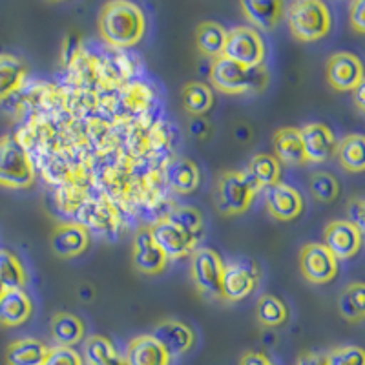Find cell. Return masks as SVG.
<instances>
[{
    "instance_id": "cell-39",
    "label": "cell",
    "mask_w": 365,
    "mask_h": 365,
    "mask_svg": "<svg viewBox=\"0 0 365 365\" xmlns=\"http://www.w3.org/2000/svg\"><path fill=\"white\" fill-rule=\"evenodd\" d=\"M349 221L358 227L361 236L365 234V200H353L349 203Z\"/></svg>"
},
{
    "instance_id": "cell-43",
    "label": "cell",
    "mask_w": 365,
    "mask_h": 365,
    "mask_svg": "<svg viewBox=\"0 0 365 365\" xmlns=\"http://www.w3.org/2000/svg\"><path fill=\"white\" fill-rule=\"evenodd\" d=\"M96 365H126V361H125V358L117 353L115 356L108 358V360H104V361H101V364H96Z\"/></svg>"
},
{
    "instance_id": "cell-32",
    "label": "cell",
    "mask_w": 365,
    "mask_h": 365,
    "mask_svg": "<svg viewBox=\"0 0 365 365\" xmlns=\"http://www.w3.org/2000/svg\"><path fill=\"white\" fill-rule=\"evenodd\" d=\"M257 322L263 327H279L287 319V305L274 294H263L257 299Z\"/></svg>"
},
{
    "instance_id": "cell-20",
    "label": "cell",
    "mask_w": 365,
    "mask_h": 365,
    "mask_svg": "<svg viewBox=\"0 0 365 365\" xmlns=\"http://www.w3.org/2000/svg\"><path fill=\"white\" fill-rule=\"evenodd\" d=\"M272 146L278 161L287 163V165H303L307 163L305 148H303L302 133L299 128H279L272 137Z\"/></svg>"
},
{
    "instance_id": "cell-11",
    "label": "cell",
    "mask_w": 365,
    "mask_h": 365,
    "mask_svg": "<svg viewBox=\"0 0 365 365\" xmlns=\"http://www.w3.org/2000/svg\"><path fill=\"white\" fill-rule=\"evenodd\" d=\"M364 236L349 220H334L325 227L324 245L336 259H351L360 250Z\"/></svg>"
},
{
    "instance_id": "cell-38",
    "label": "cell",
    "mask_w": 365,
    "mask_h": 365,
    "mask_svg": "<svg viewBox=\"0 0 365 365\" xmlns=\"http://www.w3.org/2000/svg\"><path fill=\"white\" fill-rule=\"evenodd\" d=\"M349 21L358 34H365V0H356L349 6Z\"/></svg>"
},
{
    "instance_id": "cell-28",
    "label": "cell",
    "mask_w": 365,
    "mask_h": 365,
    "mask_svg": "<svg viewBox=\"0 0 365 365\" xmlns=\"http://www.w3.org/2000/svg\"><path fill=\"white\" fill-rule=\"evenodd\" d=\"M338 311L347 322H360L365 318V283H349L338 298Z\"/></svg>"
},
{
    "instance_id": "cell-4",
    "label": "cell",
    "mask_w": 365,
    "mask_h": 365,
    "mask_svg": "<svg viewBox=\"0 0 365 365\" xmlns=\"http://www.w3.org/2000/svg\"><path fill=\"white\" fill-rule=\"evenodd\" d=\"M257 182L250 178L249 172L227 170L220 175L216 187L217 207L225 216H237L249 210L256 197Z\"/></svg>"
},
{
    "instance_id": "cell-23",
    "label": "cell",
    "mask_w": 365,
    "mask_h": 365,
    "mask_svg": "<svg viewBox=\"0 0 365 365\" xmlns=\"http://www.w3.org/2000/svg\"><path fill=\"white\" fill-rule=\"evenodd\" d=\"M227 29L217 22H201L195 31V44L201 55L208 58H220L223 57L225 41H227Z\"/></svg>"
},
{
    "instance_id": "cell-14",
    "label": "cell",
    "mask_w": 365,
    "mask_h": 365,
    "mask_svg": "<svg viewBox=\"0 0 365 365\" xmlns=\"http://www.w3.org/2000/svg\"><path fill=\"white\" fill-rule=\"evenodd\" d=\"M307 161L324 163L336 154V137L324 123H309L299 130Z\"/></svg>"
},
{
    "instance_id": "cell-9",
    "label": "cell",
    "mask_w": 365,
    "mask_h": 365,
    "mask_svg": "<svg viewBox=\"0 0 365 365\" xmlns=\"http://www.w3.org/2000/svg\"><path fill=\"white\" fill-rule=\"evenodd\" d=\"M303 278L314 285H325L338 274V259L324 243H307L299 252Z\"/></svg>"
},
{
    "instance_id": "cell-10",
    "label": "cell",
    "mask_w": 365,
    "mask_h": 365,
    "mask_svg": "<svg viewBox=\"0 0 365 365\" xmlns=\"http://www.w3.org/2000/svg\"><path fill=\"white\" fill-rule=\"evenodd\" d=\"M365 79L364 63L354 53L338 51L327 61V81L334 90L351 91Z\"/></svg>"
},
{
    "instance_id": "cell-13",
    "label": "cell",
    "mask_w": 365,
    "mask_h": 365,
    "mask_svg": "<svg viewBox=\"0 0 365 365\" xmlns=\"http://www.w3.org/2000/svg\"><path fill=\"white\" fill-rule=\"evenodd\" d=\"M265 203L270 216L279 221L296 220L303 212L302 194L287 182H276L267 188Z\"/></svg>"
},
{
    "instance_id": "cell-18",
    "label": "cell",
    "mask_w": 365,
    "mask_h": 365,
    "mask_svg": "<svg viewBox=\"0 0 365 365\" xmlns=\"http://www.w3.org/2000/svg\"><path fill=\"white\" fill-rule=\"evenodd\" d=\"M126 365H170V356L152 334L135 336L126 347Z\"/></svg>"
},
{
    "instance_id": "cell-15",
    "label": "cell",
    "mask_w": 365,
    "mask_h": 365,
    "mask_svg": "<svg viewBox=\"0 0 365 365\" xmlns=\"http://www.w3.org/2000/svg\"><path fill=\"white\" fill-rule=\"evenodd\" d=\"M132 262L139 272L148 274V276H154L165 270L166 259L165 254L161 252L158 245H155L154 237L150 234L148 228H141L139 232L135 234V240H133V250H132Z\"/></svg>"
},
{
    "instance_id": "cell-29",
    "label": "cell",
    "mask_w": 365,
    "mask_h": 365,
    "mask_svg": "<svg viewBox=\"0 0 365 365\" xmlns=\"http://www.w3.org/2000/svg\"><path fill=\"white\" fill-rule=\"evenodd\" d=\"M247 172L250 178L257 182L259 188H269L276 182H279V175H282V165L274 155L269 154H257L250 159Z\"/></svg>"
},
{
    "instance_id": "cell-40",
    "label": "cell",
    "mask_w": 365,
    "mask_h": 365,
    "mask_svg": "<svg viewBox=\"0 0 365 365\" xmlns=\"http://www.w3.org/2000/svg\"><path fill=\"white\" fill-rule=\"evenodd\" d=\"M188 130H190V133L195 139H205L210 133V126H208V123L203 117H194L190 120V125H188Z\"/></svg>"
},
{
    "instance_id": "cell-34",
    "label": "cell",
    "mask_w": 365,
    "mask_h": 365,
    "mask_svg": "<svg viewBox=\"0 0 365 365\" xmlns=\"http://www.w3.org/2000/svg\"><path fill=\"white\" fill-rule=\"evenodd\" d=\"M311 192L322 203H331L340 194V182L329 172H316L311 178Z\"/></svg>"
},
{
    "instance_id": "cell-17",
    "label": "cell",
    "mask_w": 365,
    "mask_h": 365,
    "mask_svg": "<svg viewBox=\"0 0 365 365\" xmlns=\"http://www.w3.org/2000/svg\"><path fill=\"white\" fill-rule=\"evenodd\" d=\"M90 245V232L81 223L57 225L51 234V249L61 257H75Z\"/></svg>"
},
{
    "instance_id": "cell-35",
    "label": "cell",
    "mask_w": 365,
    "mask_h": 365,
    "mask_svg": "<svg viewBox=\"0 0 365 365\" xmlns=\"http://www.w3.org/2000/svg\"><path fill=\"white\" fill-rule=\"evenodd\" d=\"M168 217H170L174 223H178L182 230H187L195 241L203 236V216H201L195 208L178 207L174 208V212H172Z\"/></svg>"
},
{
    "instance_id": "cell-7",
    "label": "cell",
    "mask_w": 365,
    "mask_h": 365,
    "mask_svg": "<svg viewBox=\"0 0 365 365\" xmlns=\"http://www.w3.org/2000/svg\"><path fill=\"white\" fill-rule=\"evenodd\" d=\"M223 57L247 68L262 66L265 61V44L262 35L250 26H237L230 29L225 41Z\"/></svg>"
},
{
    "instance_id": "cell-30",
    "label": "cell",
    "mask_w": 365,
    "mask_h": 365,
    "mask_svg": "<svg viewBox=\"0 0 365 365\" xmlns=\"http://www.w3.org/2000/svg\"><path fill=\"white\" fill-rule=\"evenodd\" d=\"M212 104H214V96L207 84L194 81L182 88V106L192 115H205L212 108Z\"/></svg>"
},
{
    "instance_id": "cell-27",
    "label": "cell",
    "mask_w": 365,
    "mask_h": 365,
    "mask_svg": "<svg viewBox=\"0 0 365 365\" xmlns=\"http://www.w3.org/2000/svg\"><path fill=\"white\" fill-rule=\"evenodd\" d=\"M26 77V66L15 55H0V103L21 88Z\"/></svg>"
},
{
    "instance_id": "cell-41",
    "label": "cell",
    "mask_w": 365,
    "mask_h": 365,
    "mask_svg": "<svg viewBox=\"0 0 365 365\" xmlns=\"http://www.w3.org/2000/svg\"><path fill=\"white\" fill-rule=\"evenodd\" d=\"M240 365H274L272 360L269 356H265L263 353H257V351H249V353L243 354Z\"/></svg>"
},
{
    "instance_id": "cell-33",
    "label": "cell",
    "mask_w": 365,
    "mask_h": 365,
    "mask_svg": "<svg viewBox=\"0 0 365 365\" xmlns=\"http://www.w3.org/2000/svg\"><path fill=\"white\" fill-rule=\"evenodd\" d=\"M115 347H113V344L106 336L93 334V336H90L84 341V365L101 364V361L108 360V358L115 356Z\"/></svg>"
},
{
    "instance_id": "cell-37",
    "label": "cell",
    "mask_w": 365,
    "mask_h": 365,
    "mask_svg": "<svg viewBox=\"0 0 365 365\" xmlns=\"http://www.w3.org/2000/svg\"><path fill=\"white\" fill-rule=\"evenodd\" d=\"M83 358L77 351H73L71 347H51L48 358H46L44 365H83Z\"/></svg>"
},
{
    "instance_id": "cell-2",
    "label": "cell",
    "mask_w": 365,
    "mask_h": 365,
    "mask_svg": "<svg viewBox=\"0 0 365 365\" xmlns=\"http://www.w3.org/2000/svg\"><path fill=\"white\" fill-rule=\"evenodd\" d=\"M267 81H269V75L263 64L256 68H247L227 57H220L214 61L210 68L212 86L228 96L262 91L267 86Z\"/></svg>"
},
{
    "instance_id": "cell-19",
    "label": "cell",
    "mask_w": 365,
    "mask_h": 365,
    "mask_svg": "<svg viewBox=\"0 0 365 365\" xmlns=\"http://www.w3.org/2000/svg\"><path fill=\"white\" fill-rule=\"evenodd\" d=\"M240 6L254 29H272L285 9V4L279 0H243Z\"/></svg>"
},
{
    "instance_id": "cell-31",
    "label": "cell",
    "mask_w": 365,
    "mask_h": 365,
    "mask_svg": "<svg viewBox=\"0 0 365 365\" xmlns=\"http://www.w3.org/2000/svg\"><path fill=\"white\" fill-rule=\"evenodd\" d=\"M26 272L17 256L9 250H0V289L4 292L13 289H24Z\"/></svg>"
},
{
    "instance_id": "cell-22",
    "label": "cell",
    "mask_w": 365,
    "mask_h": 365,
    "mask_svg": "<svg viewBox=\"0 0 365 365\" xmlns=\"http://www.w3.org/2000/svg\"><path fill=\"white\" fill-rule=\"evenodd\" d=\"M50 349L46 347L41 340L35 338H22L13 341L6 353L8 365H44Z\"/></svg>"
},
{
    "instance_id": "cell-25",
    "label": "cell",
    "mask_w": 365,
    "mask_h": 365,
    "mask_svg": "<svg viewBox=\"0 0 365 365\" xmlns=\"http://www.w3.org/2000/svg\"><path fill=\"white\" fill-rule=\"evenodd\" d=\"M336 155L340 165L347 172H354V174L365 172V135H360V133L345 135L338 143Z\"/></svg>"
},
{
    "instance_id": "cell-42",
    "label": "cell",
    "mask_w": 365,
    "mask_h": 365,
    "mask_svg": "<svg viewBox=\"0 0 365 365\" xmlns=\"http://www.w3.org/2000/svg\"><path fill=\"white\" fill-rule=\"evenodd\" d=\"M296 365H327V358H325V354L305 353L298 358Z\"/></svg>"
},
{
    "instance_id": "cell-16",
    "label": "cell",
    "mask_w": 365,
    "mask_h": 365,
    "mask_svg": "<svg viewBox=\"0 0 365 365\" xmlns=\"http://www.w3.org/2000/svg\"><path fill=\"white\" fill-rule=\"evenodd\" d=\"M152 336L163 345L168 356H179L190 351L194 345L195 334L187 324H182L179 319H163L155 325Z\"/></svg>"
},
{
    "instance_id": "cell-6",
    "label": "cell",
    "mask_w": 365,
    "mask_h": 365,
    "mask_svg": "<svg viewBox=\"0 0 365 365\" xmlns=\"http://www.w3.org/2000/svg\"><path fill=\"white\" fill-rule=\"evenodd\" d=\"M223 270L225 263L214 249L201 247L192 252L190 274L201 294L223 299Z\"/></svg>"
},
{
    "instance_id": "cell-21",
    "label": "cell",
    "mask_w": 365,
    "mask_h": 365,
    "mask_svg": "<svg viewBox=\"0 0 365 365\" xmlns=\"http://www.w3.org/2000/svg\"><path fill=\"white\" fill-rule=\"evenodd\" d=\"M31 309L34 305L24 289H13V291L4 292L0 298V324L6 327L22 325L31 316Z\"/></svg>"
},
{
    "instance_id": "cell-36",
    "label": "cell",
    "mask_w": 365,
    "mask_h": 365,
    "mask_svg": "<svg viewBox=\"0 0 365 365\" xmlns=\"http://www.w3.org/2000/svg\"><path fill=\"white\" fill-rule=\"evenodd\" d=\"M327 365H365V349L358 345H341L325 354Z\"/></svg>"
},
{
    "instance_id": "cell-12",
    "label": "cell",
    "mask_w": 365,
    "mask_h": 365,
    "mask_svg": "<svg viewBox=\"0 0 365 365\" xmlns=\"http://www.w3.org/2000/svg\"><path fill=\"white\" fill-rule=\"evenodd\" d=\"M257 269L250 262H232L223 270V299L241 302L249 298L257 285Z\"/></svg>"
},
{
    "instance_id": "cell-24",
    "label": "cell",
    "mask_w": 365,
    "mask_h": 365,
    "mask_svg": "<svg viewBox=\"0 0 365 365\" xmlns=\"http://www.w3.org/2000/svg\"><path fill=\"white\" fill-rule=\"evenodd\" d=\"M166 181H168L172 190L179 192V194H192L195 188L200 187V168L188 159H178L168 166Z\"/></svg>"
},
{
    "instance_id": "cell-1",
    "label": "cell",
    "mask_w": 365,
    "mask_h": 365,
    "mask_svg": "<svg viewBox=\"0 0 365 365\" xmlns=\"http://www.w3.org/2000/svg\"><path fill=\"white\" fill-rule=\"evenodd\" d=\"M146 19L133 2L117 0L104 4L99 13V34L113 48H130L145 37Z\"/></svg>"
},
{
    "instance_id": "cell-8",
    "label": "cell",
    "mask_w": 365,
    "mask_h": 365,
    "mask_svg": "<svg viewBox=\"0 0 365 365\" xmlns=\"http://www.w3.org/2000/svg\"><path fill=\"white\" fill-rule=\"evenodd\" d=\"M148 230L154 237L155 245L161 249L168 262L182 259L185 256L192 254L195 249V243H197L187 230H182L170 217H163V220L155 221Z\"/></svg>"
},
{
    "instance_id": "cell-26",
    "label": "cell",
    "mask_w": 365,
    "mask_h": 365,
    "mask_svg": "<svg viewBox=\"0 0 365 365\" xmlns=\"http://www.w3.org/2000/svg\"><path fill=\"white\" fill-rule=\"evenodd\" d=\"M51 334L61 347H73L84 336V324L71 312H57L51 319Z\"/></svg>"
},
{
    "instance_id": "cell-5",
    "label": "cell",
    "mask_w": 365,
    "mask_h": 365,
    "mask_svg": "<svg viewBox=\"0 0 365 365\" xmlns=\"http://www.w3.org/2000/svg\"><path fill=\"white\" fill-rule=\"evenodd\" d=\"M35 181V166L22 143L13 135L0 139V187L26 188Z\"/></svg>"
},
{
    "instance_id": "cell-3",
    "label": "cell",
    "mask_w": 365,
    "mask_h": 365,
    "mask_svg": "<svg viewBox=\"0 0 365 365\" xmlns=\"http://www.w3.org/2000/svg\"><path fill=\"white\" fill-rule=\"evenodd\" d=\"M287 22L292 37L302 42H314L331 31V11L319 0H296L287 8Z\"/></svg>"
}]
</instances>
